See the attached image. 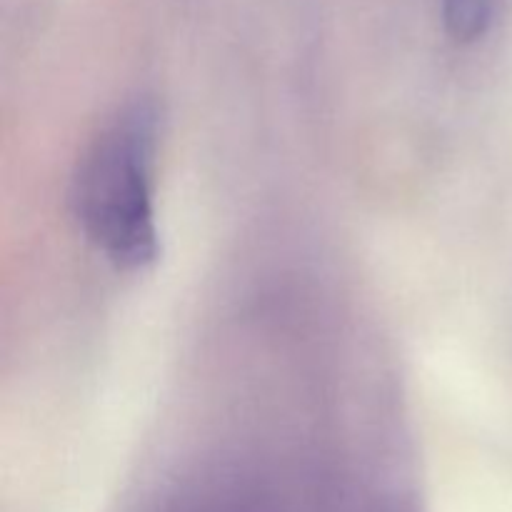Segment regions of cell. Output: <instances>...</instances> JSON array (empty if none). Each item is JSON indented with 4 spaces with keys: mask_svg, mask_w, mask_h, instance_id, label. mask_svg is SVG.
I'll list each match as a JSON object with an SVG mask.
<instances>
[{
    "mask_svg": "<svg viewBox=\"0 0 512 512\" xmlns=\"http://www.w3.org/2000/svg\"><path fill=\"white\" fill-rule=\"evenodd\" d=\"M448 33L460 43L483 38L495 20L498 0H440Z\"/></svg>",
    "mask_w": 512,
    "mask_h": 512,
    "instance_id": "obj_2",
    "label": "cell"
},
{
    "mask_svg": "<svg viewBox=\"0 0 512 512\" xmlns=\"http://www.w3.org/2000/svg\"><path fill=\"white\" fill-rule=\"evenodd\" d=\"M155 138L153 105H130L90 145L73 178V210L80 225L120 268H143L158 258Z\"/></svg>",
    "mask_w": 512,
    "mask_h": 512,
    "instance_id": "obj_1",
    "label": "cell"
}]
</instances>
